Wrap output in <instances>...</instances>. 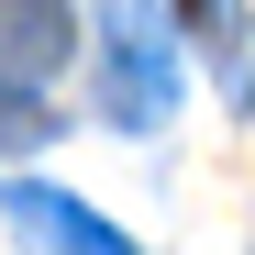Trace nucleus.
I'll use <instances>...</instances> for the list:
<instances>
[{
    "mask_svg": "<svg viewBox=\"0 0 255 255\" xmlns=\"http://www.w3.org/2000/svg\"><path fill=\"white\" fill-rule=\"evenodd\" d=\"M111 11H122V122H155L166 89H178V78H166V45H144V11H133V0H111Z\"/></svg>",
    "mask_w": 255,
    "mask_h": 255,
    "instance_id": "1",
    "label": "nucleus"
},
{
    "mask_svg": "<svg viewBox=\"0 0 255 255\" xmlns=\"http://www.w3.org/2000/svg\"><path fill=\"white\" fill-rule=\"evenodd\" d=\"M178 11H189V22H211V11H222V0H178Z\"/></svg>",
    "mask_w": 255,
    "mask_h": 255,
    "instance_id": "3",
    "label": "nucleus"
},
{
    "mask_svg": "<svg viewBox=\"0 0 255 255\" xmlns=\"http://www.w3.org/2000/svg\"><path fill=\"white\" fill-rule=\"evenodd\" d=\"M11 211H22V222H33V244H56V255H122L100 222H89V211H67L56 189H11Z\"/></svg>",
    "mask_w": 255,
    "mask_h": 255,
    "instance_id": "2",
    "label": "nucleus"
}]
</instances>
